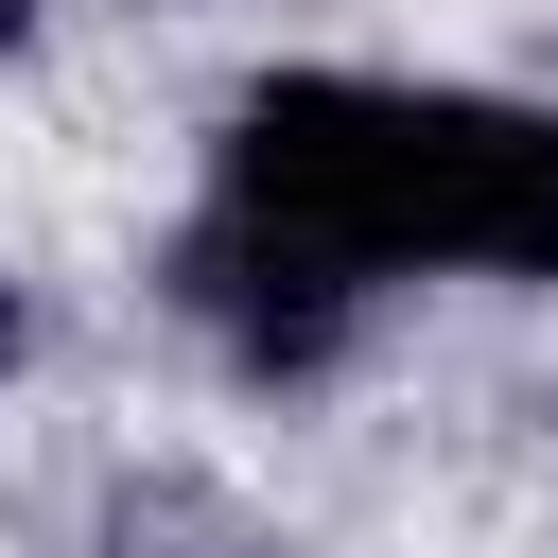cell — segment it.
<instances>
[{
    "label": "cell",
    "instance_id": "6da1fadb",
    "mask_svg": "<svg viewBox=\"0 0 558 558\" xmlns=\"http://www.w3.org/2000/svg\"><path fill=\"white\" fill-rule=\"evenodd\" d=\"M209 192L366 262V279H558V105L401 87V70H262L209 140Z\"/></svg>",
    "mask_w": 558,
    "mask_h": 558
},
{
    "label": "cell",
    "instance_id": "277c9868",
    "mask_svg": "<svg viewBox=\"0 0 558 558\" xmlns=\"http://www.w3.org/2000/svg\"><path fill=\"white\" fill-rule=\"evenodd\" d=\"M0 366H17V296H0Z\"/></svg>",
    "mask_w": 558,
    "mask_h": 558
},
{
    "label": "cell",
    "instance_id": "7a4b0ae2",
    "mask_svg": "<svg viewBox=\"0 0 558 558\" xmlns=\"http://www.w3.org/2000/svg\"><path fill=\"white\" fill-rule=\"evenodd\" d=\"M366 262H331V244H296V227H262V209H192V244H174V314L244 366V384H331L349 366V331H366Z\"/></svg>",
    "mask_w": 558,
    "mask_h": 558
},
{
    "label": "cell",
    "instance_id": "3957f363",
    "mask_svg": "<svg viewBox=\"0 0 558 558\" xmlns=\"http://www.w3.org/2000/svg\"><path fill=\"white\" fill-rule=\"evenodd\" d=\"M0 52H35V0H0Z\"/></svg>",
    "mask_w": 558,
    "mask_h": 558
}]
</instances>
